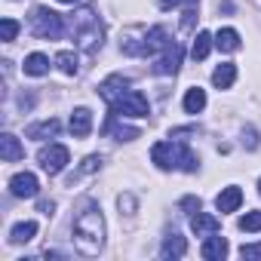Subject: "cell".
Instances as JSON below:
<instances>
[{"label":"cell","mask_w":261,"mask_h":261,"mask_svg":"<svg viewBox=\"0 0 261 261\" xmlns=\"http://www.w3.org/2000/svg\"><path fill=\"white\" fill-rule=\"evenodd\" d=\"M74 246L80 255H89V258L98 255L105 246V218L92 200H86L74 215Z\"/></svg>","instance_id":"cell-1"},{"label":"cell","mask_w":261,"mask_h":261,"mask_svg":"<svg viewBox=\"0 0 261 261\" xmlns=\"http://www.w3.org/2000/svg\"><path fill=\"white\" fill-rule=\"evenodd\" d=\"M71 34H74V40H77V46L83 49V53H98L101 49V37H105V28H101V22H98V16H95V10H80V13H74L71 16Z\"/></svg>","instance_id":"cell-2"},{"label":"cell","mask_w":261,"mask_h":261,"mask_svg":"<svg viewBox=\"0 0 261 261\" xmlns=\"http://www.w3.org/2000/svg\"><path fill=\"white\" fill-rule=\"evenodd\" d=\"M31 31H34V37H40V40H59L62 31H65V22H62L59 13H53V10H46V7H37L34 16H31Z\"/></svg>","instance_id":"cell-3"},{"label":"cell","mask_w":261,"mask_h":261,"mask_svg":"<svg viewBox=\"0 0 261 261\" xmlns=\"http://www.w3.org/2000/svg\"><path fill=\"white\" fill-rule=\"evenodd\" d=\"M111 114H126V117H148L151 114V105L148 98L139 92V89H129L123 92L114 105H111Z\"/></svg>","instance_id":"cell-4"},{"label":"cell","mask_w":261,"mask_h":261,"mask_svg":"<svg viewBox=\"0 0 261 261\" xmlns=\"http://www.w3.org/2000/svg\"><path fill=\"white\" fill-rule=\"evenodd\" d=\"M178 65H181V46H178L175 40H169L166 49H163L160 56H154L151 71H154L157 77H172V74L178 71Z\"/></svg>","instance_id":"cell-5"},{"label":"cell","mask_w":261,"mask_h":261,"mask_svg":"<svg viewBox=\"0 0 261 261\" xmlns=\"http://www.w3.org/2000/svg\"><path fill=\"white\" fill-rule=\"evenodd\" d=\"M37 160H40L43 172H49V175H59V172L68 166L71 154H68V148H65V145H49V148H43V151L37 154Z\"/></svg>","instance_id":"cell-6"},{"label":"cell","mask_w":261,"mask_h":261,"mask_svg":"<svg viewBox=\"0 0 261 261\" xmlns=\"http://www.w3.org/2000/svg\"><path fill=\"white\" fill-rule=\"evenodd\" d=\"M37 191H40V185H37L34 172H19L10 178V194L19 200H31V197H37Z\"/></svg>","instance_id":"cell-7"},{"label":"cell","mask_w":261,"mask_h":261,"mask_svg":"<svg viewBox=\"0 0 261 261\" xmlns=\"http://www.w3.org/2000/svg\"><path fill=\"white\" fill-rule=\"evenodd\" d=\"M123 92H129V80H126L123 74H114V77H108V80L98 86V95H101L108 105H114Z\"/></svg>","instance_id":"cell-8"},{"label":"cell","mask_w":261,"mask_h":261,"mask_svg":"<svg viewBox=\"0 0 261 261\" xmlns=\"http://www.w3.org/2000/svg\"><path fill=\"white\" fill-rule=\"evenodd\" d=\"M151 160L160 169H175V142H157L151 148Z\"/></svg>","instance_id":"cell-9"},{"label":"cell","mask_w":261,"mask_h":261,"mask_svg":"<svg viewBox=\"0 0 261 261\" xmlns=\"http://www.w3.org/2000/svg\"><path fill=\"white\" fill-rule=\"evenodd\" d=\"M191 227H194L197 237H212V233L221 230V221L212 218L209 212H197V215H191Z\"/></svg>","instance_id":"cell-10"},{"label":"cell","mask_w":261,"mask_h":261,"mask_svg":"<svg viewBox=\"0 0 261 261\" xmlns=\"http://www.w3.org/2000/svg\"><path fill=\"white\" fill-rule=\"evenodd\" d=\"M0 157H4L7 163H16V160L25 157V148L19 145V139H16L13 133H4V136H0Z\"/></svg>","instance_id":"cell-11"},{"label":"cell","mask_w":261,"mask_h":261,"mask_svg":"<svg viewBox=\"0 0 261 261\" xmlns=\"http://www.w3.org/2000/svg\"><path fill=\"white\" fill-rule=\"evenodd\" d=\"M240 203H243V191L240 188H224L218 197H215V206H218V212H237L240 209Z\"/></svg>","instance_id":"cell-12"},{"label":"cell","mask_w":261,"mask_h":261,"mask_svg":"<svg viewBox=\"0 0 261 261\" xmlns=\"http://www.w3.org/2000/svg\"><path fill=\"white\" fill-rule=\"evenodd\" d=\"M89 129H92V114H89L86 108H77V111L71 114V133H74L77 139H86Z\"/></svg>","instance_id":"cell-13"},{"label":"cell","mask_w":261,"mask_h":261,"mask_svg":"<svg viewBox=\"0 0 261 261\" xmlns=\"http://www.w3.org/2000/svg\"><path fill=\"white\" fill-rule=\"evenodd\" d=\"M200 255H203V258H212V261H215V258H224V255H227V240H224V237H215V233L206 237Z\"/></svg>","instance_id":"cell-14"},{"label":"cell","mask_w":261,"mask_h":261,"mask_svg":"<svg viewBox=\"0 0 261 261\" xmlns=\"http://www.w3.org/2000/svg\"><path fill=\"white\" fill-rule=\"evenodd\" d=\"M233 80H237V68H233L230 62L218 65V68L212 71V83H215L218 89H230V86H233Z\"/></svg>","instance_id":"cell-15"},{"label":"cell","mask_w":261,"mask_h":261,"mask_svg":"<svg viewBox=\"0 0 261 261\" xmlns=\"http://www.w3.org/2000/svg\"><path fill=\"white\" fill-rule=\"evenodd\" d=\"M188 252V243H185V237H178V233H169L166 240H163V249H160V255L163 258H181Z\"/></svg>","instance_id":"cell-16"},{"label":"cell","mask_w":261,"mask_h":261,"mask_svg":"<svg viewBox=\"0 0 261 261\" xmlns=\"http://www.w3.org/2000/svg\"><path fill=\"white\" fill-rule=\"evenodd\" d=\"M22 68H25V74H31V77H43V74H49V59L40 56V53H31Z\"/></svg>","instance_id":"cell-17"},{"label":"cell","mask_w":261,"mask_h":261,"mask_svg":"<svg viewBox=\"0 0 261 261\" xmlns=\"http://www.w3.org/2000/svg\"><path fill=\"white\" fill-rule=\"evenodd\" d=\"M59 129H62L59 120H43V123L28 126V139H49V136H59Z\"/></svg>","instance_id":"cell-18"},{"label":"cell","mask_w":261,"mask_h":261,"mask_svg":"<svg viewBox=\"0 0 261 261\" xmlns=\"http://www.w3.org/2000/svg\"><path fill=\"white\" fill-rule=\"evenodd\" d=\"M215 46H218L221 53H237V49H240V34H237L233 28H221L218 37H215Z\"/></svg>","instance_id":"cell-19"},{"label":"cell","mask_w":261,"mask_h":261,"mask_svg":"<svg viewBox=\"0 0 261 261\" xmlns=\"http://www.w3.org/2000/svg\"><path fill=\"white\" fill-rule=\"evenodd\" d=\"M203 108H206V92H203L200 86L188 89V95H185V111H188V114H200Z\"/></svg>","instance_id":"cell-20"},{"label":"cell","mask_w":261,"mask_h":261,"mask_svg":"<svg viewBox=\"0 0 261 261\" xmlns=\"http://www.w3.org/2000/svg\"><path fill=\"white\" fill-rule=\"evenodd\" d=\"M209 49H212V37H209V31H200V34L194 37V49H191V56H194L197 62H203V59L209 56Z\"/></svg>","instance_id":"cell-21"},{"label":"cell","mask_w":261,"mask_h":261,"mask_svg":"<svg viewBox=\"0 0 261 261\" xmlns=\"http://www.w3.org/2000/svg\"><path fill=\"white\" fill-rule=\"evenodd\" d=\"M34 233H37V224L34 221H22V224L13 227L10 243H28V240H34Z\"/></svg>","instance_id":"cell-22"},{"label":"cell","mask_w":261,"mask_h":261,"mask_svg":"<svg viewBox=\"0 0 261 261\" xmlns=\"http://www.w3.org/2000/svg\"><path fill=\"white\" fill-rule=\"evenodd\" d=\"M56 65H59L65 74H77V56H74V53H59V56H56Z\"/></svg>","instance_id":"cell-23"},{"label":"cell","mask_w":261,"mask_h":261,"mask_svg":"<svg viewBox=\"0 0 261 261\" xmlns=\"http://www.w3.org/2000/svg\"><path fill=\"white\" fill-rule=\"evenodd\" d=\"M240 230H246V233L261 230V212H246V215L240 218Z\"/></svg>","instance_id":"cell-24"},{"label":"cell","mask_w":261,"mask_h":261,"mask_svg":"<svg viewBox=\"0 0 261 261\" xmlns=\"http://www.w3.org/2000/svg\"><path fill=\"white\" fill-rule=\"evenodd\" d=\"M98 166H101V157H95V154H92V157H86V160H83V166H80V172H77V175H71V178H68V185H74V181H77L80 175H86V172H95Z\"/></svg>","instance_id":"cell-25"},{"label":"cell","mask_w":261,"mask_h":261,"mask_svg":"<svg viewBox=\"0 0 261 261\" xmlns=\"http://www.w3.org/2000/svg\"><path fill=\"white\" fill-rule=\"evenodd\" d=\"M16 34H19V22L16 19H4V22H0V37H4L7 43L16 40Z\"/></svg>","instance_id":"cell-26"},{"label":"cell","mask_w":261,"mask_h":261,"mask_svg":"<svg viewBox=\"0 0 261 261\" xmlns=\"http://www.w3.org/2000/svg\"><path fill=\"white\" fill-rule=\"evenodd\" d=\"M181 209H185L188 215H197V212H200V197H185V200H181Z\"/></svg>","instance_id":"cell-27"},{"label":"cell","mask_w":261,"mask_h":261,"mask_svg":"<svg viewBox=\"0 0 261 261\" xmlns=\"http://www.w3.org/2000/svg\"><path fill=\"white\" fill-rule=\"evenodd\" d=\"M243 145H246L249 151H255V148H258V133H255V129H252V126H249V129H246V133H243Z\"/></svg>","instance_id":"cell-28"},{"label":"cell","mask_w":261,"mask_h":261,"mask_svg":"<svg viewBox=\"0 0 261 261\" xmlns=\"http://www.w3.org/2000/svg\"><path fill=\"white\" fill-rule=\"evenodd\" d=\"M117 203H120V209H126V215H133V212H136V197H133V194H123Z\"/></svg>","instance_id":"cell-29"},{"label":"cell","mask_w":261,"mask_h":261,"mask_svg":"<svg viewBox=\"0 0 261 261\" xmlns=\"http://www.w3.org/2000/svg\"><path fill=\"white\" fill-rule=\"evenodd\" d=\"M240 255H243V258H261V243H258V246H243Z\"/></svg>","instance_id":"cell-30"},{"label":"cell","mask_w":261,"mask_h":261,"mask_svg":"<svg viewBox=\"0 0 261 261\" xmlns=\"http://www.w3.org/2000/svg\"><path fill=\"white\" fill-rule=\"evenodd\" d=\"M181 4H188V7H194L197 0H160V7L163 10H172V7H181Z\"/></svg>","instance_id":"cell-31"},{"label":"cell","mask_w":261,"mask_h":261,"mask_svg":"<svg viewBox=\"0 0 261 261\" xmlns=\"http://www.w3.org/2000/svg\"><path fill=\"white\" fill-rule=\"evenodd\" d=\"M19 105H22V111H28V108L34 105V95H25V92H22V95H19Z\"/></svg>","instance_id":"cell-32"},{"label":"cell","mask_w":261,"mask_h":261,"mask_svg":"<svg viewBox=\"0 0 261 261\" xmlns=\"http://www.w3.org/2000/svg\"><path fill=\"white\" fill-rule=\"evenodd\" d=\"M53 209H56L53 200H43V203H40V212H43V215H53Z\"/></svg>","instance_id":"cell-33"},{"label":"cell","mask_w":261,"mask_h":261,"mask_svg":"<svg viewBox=\"0 0 261 261\" xmlns=\"http://www.w3.org/2000/svg\"><path fill=\"white\" fill-rule=\"evenodd\" d=\"M59 4H80V0H59Z\"/></svg>","instance_id":"cell-34"},{"label":"cell","mask_w":261,"mask_h":261,"mask_svg":"<svg viewBox=\"0 0 261 261\" xmlns=\"http://www.w3.org/2000/svg\"><path fill=\"white\" fill-rule=\"evenodd\" d=\"M258 191H261V181H258Z\"/></svg>","instance_id":"cell-35"}]
</instances>
